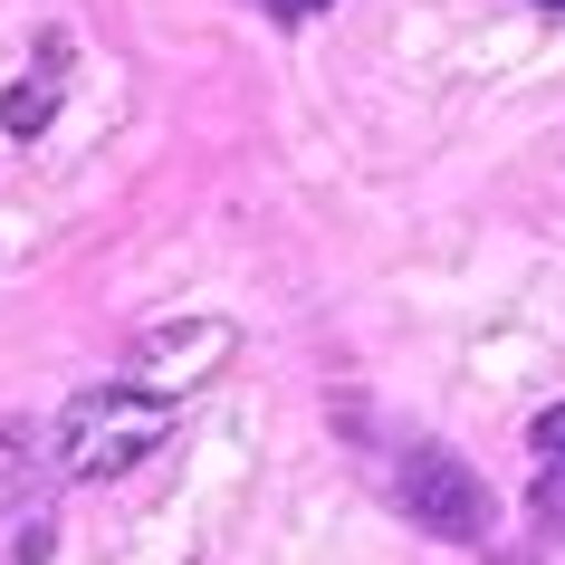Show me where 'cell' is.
<instances>
[{
	"label": "cell",
	"instance_id": "1",
	"mask_svg": "<svg viewBox=\"0 0 565 565\" xmlns=\"http://www.w3.org/2000/svg\"><path fill=\"white\" fill-rule=\"evenodd\" d=\"M163 431H173V403L145 393L135 374H106V384H87L58 422H49V470L58 479H116V470H135L145 450H163Z\"/></svg>",
	"mask_w": 565,
	"mask_h": 565
},
{
	"label": "cell",
	"instance_id": "2",
	"mask_svg": "<svg viewBox=\"0 0 565 565\" xmlns=\"http://www.w3.org/2000/svg\"><path fill=\"white\" fill-rule=\"evenodd\" d=\"M384 489H393V508H403L422 536H441V546H479V536H489V479H479L450 441H393Z\"/></svg>",
	"mask_w": 565,
	"mask_h": 565
},
{
	"label": "cell",
	"instance_id": "3",
	"mask_svg": "<svg viewBox=\"0 0 565 565\" xmlns=\"http://www.w3.org/2000/svg\"><path fill=\"white\" fill-rule=\"evenodd\" d=\"M221 355H231V327H221V317H192V327H153L125 374H135L145 393H163V403H182L192 384H211V364H221Z\"/></svg>",
	"mask_w": 565,
	"mask_h": 565
},
{
	"label": "cell",
	"instance_id": "4",
	"mask_svg": "<svg viewBox=\"0 0 565 565\" xmlns=\"http://www.w3.org/2000/svg\"><path fill=\"white\" fill-rule=\"evenodd\" d=\"M67 58H77V39L39 30V67L10 77V96H0V135H10V145H39V135H49V116H58V96H67Z\"/></svg>",
	"mask_w": 565,
	"mask_h": 565
},
{
	"label": "cell",
	"instance_id": "5",
	"mask_svg": "<svg viewBox=\"0 0 565 565\" xmlns=\"http://www.w3.org/2000/svg\"><path fill=\"white\" fill-rule=\"evenodd\" d=\"M527 450H536V527H565V403L527 422Z\"/></svg>",
	"mask_w": 565,
	"mask_h": 565
},
{
	"label": "cell",
	"instance_id": "6",
	"mask_svg": "<svg viewBox=\"0 0 565 565\" xmlns=\"http://www.w3.org/2000/svg\"><path fill=\"white\" fill-rule=\"evenodd\" d=\"M278 20H317V10H335V0H268Z\"/></svg>",
	"mask_w": 565,
	"mask_h": 565
},
{
	"label": "cell",
	"instance_id": "7",
	"mask_svg": "<svg viewBox=\"0 0 565 565\" xmlns=\"http://www.w3.org/2000/svg\"><path fill=\"white\" fill-rule=\"evenodd\" d=\"M536 10H565V0H536Z\"/></svg>",
	"mask_w": 565,
	"mask_h": 565
}]
</instances>
